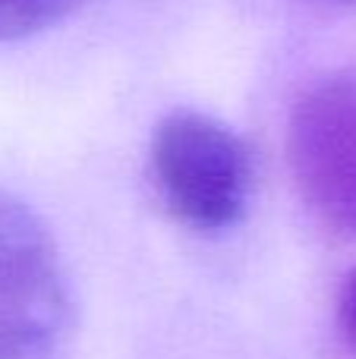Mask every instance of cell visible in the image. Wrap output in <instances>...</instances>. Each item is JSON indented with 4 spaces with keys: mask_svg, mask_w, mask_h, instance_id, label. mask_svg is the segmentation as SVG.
<instances>
[{
    "mask_svg": "<svg viewBox=\"0 0 356 359\" xmlns=\"http://www.w3.org/2000/svg\"><path fill=\"white\" fill-rule=\"evenodd\" d=\"M151 177L161 202L199 233L227 230L246 215L252 155L227 123L199 111H174L151 133Z\"/></svg>",
    "mask_w": 356,
    "mask_h": 359,
    "instance_id": "1",
    "label": "cell"
},
{
    "mask_svg": "<svg viewBox=\"0 0 356 359\" xmlns=\"http://www.w3.org/2000/svg\"><path fill=\"white\" fill-rule=\"evenodd\" d=\"M69 325L67 268L48 224L0 192V359H63Z\"/></svg>",
    "mask_w": 356,
    "mask_h": 359,
    "instance_id": "2",
    "label": "cell"
},
{
    "mask_svg": "<svg viewBox=\"0 0 356 359\" xmlns=\"http://www.w3.org/2000/svg\"><path fill=\"white\" fill-rule=\"evenodd\" d=\"M287 161L309 208L356 233V69L313 82L294 101Z\"/></svg>",
    "mask_w": 356,
    "mask_h": 359,
    "instance_id": "3",
    "label": "cell"
},
{
    "mask_svg": "<svg viewBox=\"0 0 356 359\" xmlns=\"http://www.w3.org/2000/svg\"><path fill=\"white\" fill-rule=\"evenodd\" d=\"M88 0H0V41L38 35L69 19Z\"/></svg>",
    "mask_w": 356,
    "mask_h": 359,
    "instance_id": "4",
    "label": "cell"
},
{
    "mask_svg": "<svg viewBox=\"0 0 356 359\" xmlns=\"http://www.w3.org/2000/svg\"><path fill=\"white\" fill-rule=\"evenodd\" d=\"M338 325H341V334H344V341L356 350V268L347 274L344 287H341V297H338Z\"/></svg>",
    "mask_w": 356,
    "mask_h": 359,
    "instance_id": "5",
    "label": "cell"
},
{
    "mask_svg": "<svg viewBox=\"0 0 356 359\" xmlns=\"http://www.w3.org/2000/svg\"><path fill=\"white\" fill-rule=\"evenodd\" d=\"M328 4H338V6H353V10H356V0H328Z\"/></svg>",
    "mask_w": 356,
    "mask_h": 359,
    "instance_id": "6",
    "label": "cell"
}]
</instances>
